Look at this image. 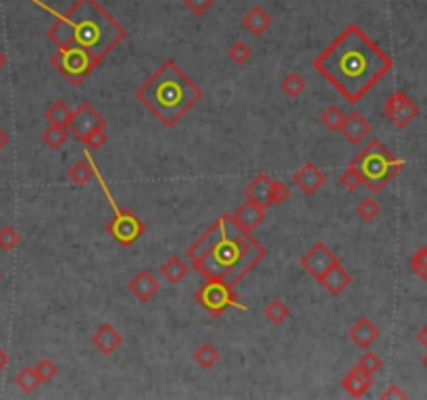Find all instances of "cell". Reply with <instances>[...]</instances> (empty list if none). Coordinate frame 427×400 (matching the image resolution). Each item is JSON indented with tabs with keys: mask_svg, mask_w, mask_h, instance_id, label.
I'll list each match as a JSON object with an SVG mask.
<instances>
[{
	"mask_svg": "<svg viewBox=\"0 0 427 400\" xmlns=\"http://www.w3.org/2000/svg\"><path fill=\"white\" fill-rule=\"evenodd\" d=\"M271 182H274V180H271L267 173H259V175L244 188L246 200H250V202H254V205H259V207H263V209H269V207H271V202H269Z\"/></svg>",
	"mask_w": 427,
	"mask_h": 400,
	"instance_id": "obj_18",
	"label": "cell"
},
{
	"mask_svg": "<svg viewBox=\"0 0 427 400\" xmlns=\"http://www.w3.org/2000/svg\"><path fill=\"white\" fill-rule=\"evenodd\" d=\"M371 386H373V375H369V373L361 369L359 365H355L352 369L342 377V388H344V392H348L352 399L365 396Z\"/></svg>",
	"mask_w": 427,
	"mask_h": 400,
	"instance_id": "obj_17",
	"label": "cell"
},
{
	"mask_svg": "<svg viewBox=\"0 0 427 400\" xmlns=\"http://www.w3.org/2000/svg\"><path fill=\"white\" fill-rule=\"evenodd\" d=\"M202 88L173 59L165 61L136 90V98L165 127H175L202 100Z\"/></svg>",
	"mask_w": 427,
	"mask_h": 400,
	"instance_id": "obj_4",
	"label": "cell"
},
{
	"mask_svg": "<svg viewBox=\"0 0 427 400\" xmlns=\"http://www.w3.org/2000/svg\"><path fill=\"white\" fill-rule=\"evenodd\" d=\"M215 0H183V4H185V9L190 11V13H194V15H205L211 6H213Z\"/></svg>",
	"mask_w": 427,
	"mask_h": 400,
	"instance_id": "obj_40",
	"label": "cell"
},
{
	"mask_svg": "<svg viewBox=\"0 0 427 400\" xmlns=\"http://www.w3.org/2000/svg\"><path fill=\"white\" fill-rule=\"evenodd\" d=\"M71 107L67 104V102H63V100H57V102H53L48 109H46V113H44V117H46V121L48 125H55V127H67L69 125V119H71Z\"/></svg>",
	"mask_w": 427,
	"mask_h": 400,
	"instance_id": "obj_24",
	"label": "cell"
},
{
	"mask_svg": "<svg viewBox=\"0 0 427 400\" xmlns=\"http://www.w3.org/2000/svg\"><path fill=\"white\" fill-rule=\"evenodd\" d=\"M319 283L332 294V296H340L350 283H352V276L342 267V263L334 265L325 276L319 279Z\"/></svg>",
	"mask_w": 427,
	"mask_h": 400,
	"instance_id": "obj_21",
	"label": "cell"
},
{
	"mask_svg": "<svg viewBox=\"0 0 427 400\" xmlns=\"http://www.w3.org/2000/svg\"><path fill=\"white\" fill-rule=\"evenodd\" d=\"M417 340H419V344H421V346H426L427 348V325H423V328L417 332Z\"/></svg>",
	"mask_w": 427,
	"mask_h": 400,
	"instance_id": "obj_42",
	"label": "cell"
},
{
	"mask_svg": "<svg viewBox=\"0 0 427 400\" xmlns=\"http://www.w3.org/2000/svg\"><path fill=\"white\" fill-rule=\"evenodd\" d=\"M161 274L169 283H180L190 274V265L180 256H171V259H167V263H163Z\"/></svg>",
	"mask_w": 427,
	"mask_h": 400,
	"instance_id": "obj_22",
	"label": "cell"
},
{
	"mask_svg": "<svg viewBox=\"0 0 427 400\" xmlns=\"http://www.w3.org/2000/svg\"><path fill=\"white\" fill-rule=\"evenodd\" d=\"M6 63H9V59H6V55L2 53V48H0V71H2L4 67H6Z\"/></svg>",
	"mask_w": 427,
	"mask_h": 400,
	"instance_id": "obj_45",
	"label": "cell"
},
{
	"mask_svg": "<svg viewBox=\"0 0 427 400\" xmlns=\"http://www.w3.org/2000/svg\"><path fill=\"white\" fill-rule=\"evenodd\" d=\"M337 263H340V259L336 256V252L328 247V244H323V242L313 244V247L308 248L305 254L301 256L303 269H305L306 274L313 277V279H317V281L325 276L334 265H337Z\"/></svg>",
	"mask_w": 427,
	"mask_h": 400,
	"instance_id": "obj_9",
	"label": "cell"
},
{
	"mask_svg": "<svg viewBox=\"0 0 427 400\" xmlns=\"http://www.w3.org/2000/svg\"><path fill=\"white\" fill-rule=\"evenodd\" d=\"M344 119H346V115L342 113V109L336 107V104L328 107V109L321 113V124L325 125L328 129H332V131H340V129H342V124H344Z\"/></svg>",
	"mask_w": 427,
	"mask_h": 400,
	"instance_id": "obj_32",
	"label": "cell"
},
{
	"mask_svg": "<svg viewBox=\"0 0 427 400\" xmlns=\"http://www.w3.org/2000/svg\"><path fill=\"white\" fill-rule=\"evenodd\" d=\"M350 165L357 169L371 194H379L404 169V161L396 158L377 138H373Z\"/></svg>",
	"mask_w": 427,
	"mask_h": 400,
	"instance_id": "obj_5",
	"label": "cell"
},
{
	"mask_svg": "<svg viewBox=\"0 0 427 400\" xmlns=\"http://www.w3.org/2000/svg\"><path fill=\"white\" fill-rule=\"evenodd\" d=\"M340 185H342L344 190H348V192H355V190H359V188L363 185L361 175L357 173V169H355L352 165H348V169L340 175Z\"/></svg>",
	"mask_w": 427,
	"mask_h": 400,
	"instance_id": "obj_37",
	"label": "cell"
},
{
	"mask_svg": "<svg viewBox=\"0 0 427 400\" xmlns=\"http://www.w3.org/2000/svg\"><path fill=\"white\" fill-rule=\"evenodd\" d=\"M104 125H107L104 115L98 113V111L92 107V102L84 100V102H80V107L71 113V119H69L67 129H69V134H71L77 142H82V140L90 134L92 129L104 127Z\"/></svg>",
	"mask_w": 427,
	"mask_h": 400,
	"instance_id": "obj_10",
	"label": "cell"
},
{
	"mask_svg": "<svg viewBox=\"0 0 427 400\" xmlns=\"http://www.w3.org/2000/svg\"><path fill=\"white\" fill-rule=\"evenodd\" d=\"M69 136H71V134H69L67 127H55V125H50V127L42 134V142H44L48 148L59 151V148H63V146L67 144Z\"/></svg>",
	"mask_w": 427,
	"mask_h": 400,
	"instance_id": "obj_27",
	"label": "cell"
},
{
	"mask_svg": "<svg viewBox=\"0 0 427 400\" xmlns=\"http://www.w3.org/2000/svg\"><path fill=\"white\" fill-rule=\"evenodd\" d=\"M82 144H84L88 151H100V148L107 144V131H104V127L92 129L90 134L82 140Z\"/></svg>",
	"mask_w": 427,
	"mask_h": 400,
	"instance_id": "obj_36",
	"label": "cell"
},
{
	"mask_svg": "<svg viewBox=\"0 0 427 400\" xmlns=\"http://www.w3.org/2000/svg\"><path fill=\"white\" fill-rule=\"evenodd\" d=\"M227 59L234 61L236 65H246V63L252 59V48L242 42V40H236L229 48H227Z\"/></svg>",
	"mask_w": 427,
	"mask_h": 400,
	"instance_id": "obj_31",
	"label": "cell"
},
{
	"mask_svg": "<svg viewBox=\"0 0 427 400\" xmlns=\"http://www.w3.org/2000/svg\"><path fill=\"white\" fill-rule=\"evenodd\" d=\"M292 182L294 185L306 194V196H313L317 194L323 185H325V173L315 165V163H305L294 175H292Z\"/></svg>",
	"mask_w": 427,
	"mask_h": 400,
	"instance_id": "obj_13",
	"label": "cell"
},
{
	"mask_svg": "<svg viewBox=\"0 0 427 400\" xmlns=\"http://www.w3.org/2000/svg\"><path fill=\"white\" fill-rule=\"evenodd\" d=\"M265 317L274 323V325H281L288 317H290V308L283 301L275 298L267 307H265Z\"/></svg>",
	"mask_w": 427,
	"mask_h": 400,
	"instance_id": "obj_29",
	"label": "cell"
},
{
	"mask_svg": "<svg viewBox=\"0 0 427 400\" xmlns=\"http://www.w3.org/2000/svg\"><path fill=\"white\" fill-rule=\"evenodd\" d=\"M21 244V236L13 225H2L0 227V250L11 252Z\"/></svg>",
	"mask_w": 427,
	"mask_h": 400,
	"instance_id": "obj_33",
	"label": "cell"
},
{
	"mask_svg": "<svg viewBox=\"0 0 427 400\" xmlns=\"http://www.w3.org/2000/svg\"><path fill=\"white\" fill-rule=\"evenodd\" d=\"M31 2L57 17L46 36L59 48H80L102 63L127 38L125 28L98 0H75L65 13H57L40 0Z\"/></svg>",
	"mask_w": 427,
	"mask_h": 400,
	"instance_id": "obj_3",
	"label": "cell"
},
{
	"mask_svg": "<svg viewBox=\"0 0 427 400\" xmlns=\"http://www.w3.org/2000/svg\"><path fill=\"white\" fill-rule=\"evenodd\" d=\"M121 344L123 336L119 334V330L113 328L111 323L100 325V328L92 334V346H94L100 355H104V357H111L113 352H117Z\"/></svg>",
	"mask_w": 427,
	"mask_h": 400,
	"instance_id": "obj_14",
	"label": "cell"
},
{
	"mask_svg": "<svg viewBox=\"0 0 427 400\" xmlns=\"http://www.w3.org/2000/svg\"><path fill=\"white\" fill-rule=\"evenodd\" d=\"M265 211H267V209H263V207H259V205L246 200L244 205H242L236 213H232V217H234V221H236L242 229H246V232H254V229L265 221Z\"/></svg>",
	"mask_w": 427,
	"mask_h": 400,
	"instance_id": "obj_19",
	"label": "cell"
},
{
	"mask_svg": "<svg viewBox=\"0 0 427 400\" xmlns=\"http://www.w3.org/2000/svg\"><path fill=\"white\" fill-rule=\"evenodd\" d=\"M382 399L384 400H390V399H400V400H404V399H409V394L404 392V390H400V386H396V384H392L384 394H382Z\"/></svg>",
	"mask_w": 427,
	"mask_h": 400,
	"instance_id": "obj_41",
	"label": "cell"
},
{
	"mask_svg": "<svg viewBox=\"0 0 427 400\" xmlns=\"http://www.w3.org/2000/svg\"><path fill=\"white\" fill-rule=\"evenodd\" d=\"M305 90H306L305 77H303L301 73H296V71L288 73V75L283 77V82H281V92L286 94V96H290V98H298V96H303Z\"/></svg>",
	"mask_w": 427,
	"mask_h": 400,
	"instance_id": "obj_28",
	"label": "cell"
},
{
	"mask_svg": "<svg viewBox=\"0 0 427 400\" xmlns=\"http://www.w3.org/2000/svg\"><path fill=\"white\" fill-rule=\"evenodd\" d=\"M359 367L363 371H367L369 375H375L377 371H382L384 367V363H382V359L375 355V352H365L363 357H361V361L357 363Z\"/></svg>",
	"mask_w": 427,
	"mask_h": 400,
	"instance_id": "obj_39",
	"label": "cell"
},
{
	"mask_svg": "<svg viewBox=\"0 0 427 400\" xmlns=\"http://www.w3.org/2000/svg\"><path fill=\"white\" fill-rule=\"evenodd\" d=\"M194 301L215 319H219L227 308H238L242 313H248V307L238 303L234 286H229L221 279H207L205 286H200L194 292Z\"/></svg>",
	"mask_w": 427,
	"mask_h": 400,
	"instance_id": "obj_7",
	"label": "cell"
},
{
	"mask_svg": "<svg viewBox=\"0 0 427 400\" xmlns=\"http://www.w3.org/2000/svg\"><path fill=\"white\" fill-rule=\"evenodd\" d=\"M271 23H274V17L263 6H252L242 17V28L248 33H252L254 38L263 36L265 31L271 28Z\"/></svg>",
	"mask_w": 427,
	"mask_h": 400,
	"instance_id": "obj_20",
	"label": "cell"
},
{
	"mask_svg": "<svg viewBox=\"0 0 427 400\" xmlns=\"http://www.w3.org/2000/svg\"><path fill=\"white\" fill-rule=\"evenodd\" d=\"M384 115L390 119V124L402 129L419 117V107L404 92H394L384 102Z\"/></svg>",
	"mask_w": 427,
	"mask_h": 400,
	"instance_id": "obj_11",
	"label": "cell"
},
{
	"mask_svg": "<svg viewBox=\"0 0 427 400\" xmlns=\"http://www.w3.org/2000/svg\"><path fill=\"white\" fill-rule=\"evenodd\" d=\"M340 134L344 136V140H346L348 144H355V146H357V144H361L367 136L371 134V124L367 121L359 111H352L350 115H346Z\"/></svg>",
	"mask_w": 427,
	"mask_h": 400,
	"instance_id": "obj_15",
	"label": "cell"
},
{
	"mask_svg": "<svg viewBox=\"0 0 427 400\" xmlns=\"http://www.w3.org/2000/svg\"><path fill=\"white\" fill-rule=\"evenodd\" d=\"M33 369H36V373H38V377H40L42 384L53 382V379L57 377V373H59V367H57V363H55L53 359H40V363H38Z\"/></svg>",
	"mask_w": 427,
	"mask_h": 400,
	"instance_id": "obj_35",
	"label": "cell"
},
{
	"mask_svg": "<svg viewBox=\"0 0 427 400\" xmlns=\"http://www.w3.org/2000/svg\"><path fill=\"white\" fill-rule=\"evenodd\" d=\"M90 156H92V151H86L84 161H77V163L71 165V169H69V180H71L75 185H86L92 180L94 169H92Z\"/></svg>",
	"mask_w": 427,
	"mask_h": 400,
	"instance_id": "obj_23",
	"label": "cell"
},
{
	"mask_svg": "<svg viewBox=\"0 0 427 400\" xmlns=\"http://www.w3.org/2000/svg\"><path fill=\"white\" fill-rule=\"evenodd\" d=\"M9 140H11V138H9V134H6V131H4V129L0 127V151H2V148H4V146L9 144Z\"/></svg>",
	"mask_w": 427,
	"mask_h": 400,
	"instance_id": "obj_44",
	"label": "cell"
},
{
	"mask_svg": "<svg viewBox=\"0 0 427 400\" xmlns=\"http://www.w3.org/2000/svg\"><path fill=\"white\" fill-rule=\"evenodd\" d=\"M348 338L352 340L355 346H359L361 350H369L377 340H379V330L377 325L367 319V317H361L355 321V325L348 330Z\"/></svg>",
	"mask_w": 427,
	"mask_h": 400,
	"instance_id": "obj_16",
	"label": "cell"
},
{
	"mask_svg": "<svg viewBox=\"0 0 427 400\" xmlns=\"http://www.w3.org/2000/svg\"><path fill=\"white\" fill-rule=\"evenodd\" d=\"M313 67L350 104H357L392 71L394 61L363 28L350 23L315 59Z\"/></svg>",
	"mask_w": 427,
	"mask_h": 400,
	"instance_id": "obj_1",
	"label": "cell"
},
{
	"mask_svg": "<svg viewBox=\"0 0 427 400\" xmlns=\"http://www.w3.org/2000/svg\"><path fill=\"white\" fill-rule=\"evenodd\" d=\"M421 365H423V369H427V352H426V357L421 359Z\"/></svg>",
	"mask_w": 427,
	"mask_h": 400,
	"instance_id": "obj_46",
	"label": "cell"
},
{
	"mask_svg": "<svg viewBox=\"0 0 427 400\" xmlns=\"http://www.w3.org/2000/svg\"><path fill=\"white\" fill-rule=\"evenodd\" d=\"M90 161L92 169H94V175H92V178H96V182L100 185V190H102V194H104V198H107V202H109V207H111V211H113L111 221L107 223V234H109L119 247H134V244L142 238V234H144V223H142V219L136 215L134 211L121 209V207L117 205L115 196L111 194V188H109L104 175L100 173V169H98V165L94 163L92 156Z\"/></svg>",
	"mask_w": 427,
	"mask_h": 400,
	"instance_id": "obj_6",
	"label": "cell"
},
{
	"mask_svg": "<svg viewBox=\"0 0 427 400\" xmlns=\"http://www.w3.org/2000/svg\"><path fill=\"white\" fill-rule=\"evenodd\" d=\"M382 213V207H379V202L375 200V198H363L359 205H357V215L361 217L365 223H373L377 217Z\"/></svg>",
	"mask_w": 427,
	"mask_h": 400,
	"instance_id": "obj_30",
	"label": "cell"
},
{
	"mask_svg": "<svg viewBox=\"0 0 427 400\" xmlns=\"http://www.w3.org/2000/svg\"><path fill=\"white\" fill-rule=\"evenodd\" d=\"M192 359H194V363H196L198 367H202V369H213L215 365L219 363V359H221V352L215 348L213 344H200V346L196 348V352L192 355Z\"/></svg>",
	"mask_w": 427,
	"mask_h": 400,
	"instance_id": "obj_25",
	"label": "cell"
},
{
	"mask_svg": "<svg viewBox=\"0 0 427 400\" xmlns=\"http://www.w3.org/2000/svg\"><path fill=\"white\" fill-rule=\"evenodd\" d=\"M290 188L283 184V182H271V192H269V202L271 207L274 205H283L288 198H290Z\"/></svg>",
	"mask_w": 427,
	"mask_h": 400,
	"instance_id": "obj_38",
	"label": "cell"
},
{
	"mask_svg": "<svg viewBox=\"0 0 427 400\" xmlns=\"http://www.w3.org/2000/svg\"><path fill=\"white\" fill-rule=\"evenodd\" d=\"M6 365H9V355L0 348V373L6 369Z\"/></svg>",
	"mask_w": 427,
	"mask_h": 400,
	"instance_id": "obj_43",
	"label": "cell"
},
{
	"mask_svg": "<svg viewBox=\"0 0 427 400\" xmlns=\"http://www.w3.org/2000/svg\"><path fill=\"white\" fill-rule=\"evenodd\" d=\"M127 290L134 294V298H136L138 303L146 305V303H151L154 296H156V292L161 290V283H158V279L153 276V271L144 269V271L136 274V276L127 281Z\"/></svg>",
	"mask_w": 427,
	"mask_h": 400,
	"instance_id": "obj_12",
	"label": "cell"
},
{
	"mask_svg": "<svg viewBox=\"0 0 427 400\" xmlns=\"http://www.w3.org/2000/svg\"><path fill=\"white\" fill-rule=\"evenodd\" d=\"M15 386L26 394H33L42 386V382H40V377H38V373H36L33 367H23L15 375Z\"/></svg>",
	"mask_w": 427,
	"mask_h": 400,
	"instance_id": "obj_26",
	"label": "cell"
},
{
	"mask_svg": "<svg viewBox=\"0 0 427 400\" xmlns=\"http://www.w3.org/2000/svg\"><path fill=\"white\" fill-rule=\"evenodd\" d=\"M0 281H2V274H0Z\"/></svg>",
	"mask_w": 427,
	"mask_h": 400,
	"instance_id": "obj_47",
	"label": "cell"
},
{
	"mask_svg": "<svg viewBox=\"0 0 427 400\" xmlns=\"http://www.w3.org/2000/svg\"><path fill=\"white\" fill-rule=\"evenodd\" d=\"M50 65L71 86H82L86 77L100 65V61H96L92 55L80 48H59L50 57Z\"/></svg>",
	"mask_w": 427,
	"mask_h": 400,
	"instance_id": "obj_8",
	"label": "cell"
},
{
	"mask_svg": "<svg viewBox=\"0 0 427 400\" xmlns=\"http://www.w3.org/2000/svg\"><path fill=\"white\" fill-rule=\"evenodd\" d=\"M411 269H413V274L419 277V279L427 281V247L417 248L413 252V256H411Z\"/></svg>",
	"mask_w": 427,
	"mask_h": 400,
	"instance_id": "obj_34",
	"label": "cell"
},
{
	"mask_svg": "<svg viewBox=\"0 0 427 400\" xmlns=\"http://www.w3.org/2000/svg\"><path fill=\"white\" fill-rule=\"evenodd\" d=\"M185 256L190 269L198 276L221 279L236 288L267 256V248L252 236V232L242 229L234 217L225 213L217 217L213 225L188 247Z\"/></svg>",
	"mask_w": 427,
	"mask_h": 400,
	"instance_id": "obj_2",
	"label": "cell"
}]
</instances>
